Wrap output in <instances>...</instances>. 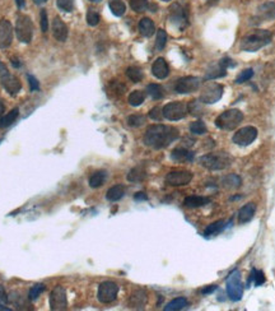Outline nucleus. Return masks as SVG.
I'll return each mask as SVG.
<instances>
[{"label":"nucleus","instance_id":"f257e3e1","mask_svg":"<svg viewBox=\"0 0 275 311\" xmlns=\"http://www.w3.org/2000/svg\"><path fill=\"white\" fill-rule=\"evenodd\" d=\"M180 136L178 129L171 125H163V124H156L150 125L144 134L145 145L154 149H162L173 143Z\"/></svg>","mask_w":275,"mask_h":311},{"label":"nucleus","instance_id":"f03ea898","mask_svg":"<svg viewBox=\"0 0 275 311\" xmlns=\"http://www.w3.org/2000/svg\"><path fill=\"white\" fill-rule=\"evenodd\" d=\"M272 39V34L267 30H253L241 40L239 48L242 51L255 53L270 44Z\"/></svg>","mask_w":275,"mask_h":311},{"label":"nucleus","instance_id":"7ed1b4c3","mask_svg":"<svg viewBox=\"0 0 275 311\" xmlns=\"http://www.w3.org/2000/svg\"><path fill=\"white\" fill-rule=\"evenodd\" d=\"M199 164L211 171H220V170H225L232 166L233 157L227 152L208 153V154L201 156L199 159Z\"/></svg>","mask_w":275,"mask_h":311},{"label":"nucleus","instance_id":"20e7f679","mask_svg":"<svg viewBox=\"0 0 275 311\" xmlns=\"http://www.w3.org/2000/svg\"><path fill=\"white\" fill-rule=\"evenodd\" d=\"M243 120V114L237 108H231L222 112L215 120V125L222 130H233Z\"/></svg>","mask_w":275,"mask_h":311},{"label":"nucleus","instance_id":"39448f33","mask_svg":"<svg viewBox=\"0 0 275 311\" xmlns=\"http://www.w3.org/2000/svg\"><path fill=\"white\" fill-rule=\"evenodd\" d=\"M227 294L232 301H239L243 296V286L241 281V272L238 269H234L229 273L227 277Z\"/></svg>","mask_w":275,"mask_h":311},{"label":"nucleus","instance_id":"423d86ee","mask_svg":"<svg viewBox=\"0 0 275 311\" xmlns=\"http://www.w3.org/2000/svg\"><path fill=\"white\" fill-rule=\"evenodd\" d=\"M0 82L3 84L4 89L12 96L17 95L22 88V83H21L20 79L16 75L12 74L2 61H0Z\"/></svg>","mask_w":275,"mask_h":311},{"label":"nucleus","instance_id":"0eeeda50","mask_svg":"<svg viewBox=\"0 0 275 311\" xmlns=\"http://www.w3.org/2000/svg\"><path fill=\"white\" fill-rule=\"evenodd\" d=\"M16 34L18 40L23 44H30L34 36V25L27 16H18L16 21Z\"/></svg>","mask_w":275,"mask_h":311},{"label":"nucleus","instance_id":"6e6552de","mask_svg":"<svg viewBox=\"0 0 275 311\" xmlns=\"http://www.w3.org/2000/svg\"><path fill=\"white\" fill-rule=\"evenodd\" d=\"M163 117L170 121H177V120L183 119L187 115V103L181 102V101H176V102L167 103L163 108Z\"/></svg>","mask_w":275,"mask_h":311},{"label":"nucleus","instance_id":"1a4fd4ad","mask_svg":"<svg viewBox=\"0 0 275 311\" xmlns=\"http://www.w3.org/2000/svg\"><path fill=\"white\" fill-rule=\"evenodd\" d=\"M223 96V86L215 82H210L204 86L203 91L200 93V101L204 105H211L215 103L222 98Z\"/></svg>","mask_w":275,"mask_h":311},{"label":"nucleus","instance_id":"9d476101","mask_svg":"<svg viewBox=\"0 0 275 311\" xmlns=\"http://www.w3.org/2000/svg\"><path fill=\"white\" fill-rule=\"evenodd\" d=\"M201 86V79L194 75H187V77L180 78L175 84V91L181 95H189L192 92L197 91Z\"/></svg>","mask_w":275,"mask_h":311},{"label":"nucleus","instance_id":"9b49d317","mask_svg":"<svg viewBox=\"0 0 275 311\" xmlns=\"http://www.w3.org/2000/svg\"><path fill=\"white\" fill-rule=\"evenodd\" d=\"M117 293H119V286L115 282L106 281L98 287L97 298L102 303H111L116 300Z\"/></svg>","mask_w":275,"mask_h":311},{"label":"nucleus","instance_id":"f8f14e48","mask_svg":"<svg viewBox=\"0 0 275 311\" xmlns=\"http://www.w3.org/2000/svg\"><path fill=\"white\" fill-rule=\"evenodd\" d=\"M257 133L258 131L255 126H244V128L237 130L232 139H233V143H236L237 145L246 147V145H250L257 138Z\"/></svg>","mask_w":275,"mask_h":311},{"label":"nucleus","instance_id":"ddd939ff","mask_svg":"<svg viewBox=\"0 0 275 311\" xmlns=\"http://www.w3.org/2000/svg\"><path fill=\"white\" fill-rule=\"evenodd\" d=\"M50 308L53 311H63L68 308L67 292L61 286H56L50 294Z\"/></svg>","mask_w":275,"mask_h":311},{"label":"nucleus","instance_id":"4468645a","mask_svg":"<svg viewBox=\"0 0 275 311\" xmlns=\"http://www.w3.org/2000/svg\"><path fill=\"white\" fill-rule=\"evenodd\" d=\"M170 21L178 28H185L189 25V18H187L186 9L183 8L180 3H175L170 8Z\"/></svg>","mask_w":275,"mask_h":311},{"label":"nucleus","instance_id":"2eb2a0df","mask_svg":"<svg viewBox=\"0 0 275 311\" xmlns=\"http://www.w3.org/2000/svg\"><path fill=\"white\" fill-rule=\"evenodd\" d=\"M192 180V173L186 170H176L167 174L166 183L171 186H183Z\"/></svg>","mask_w":275,"mask_h":311},{"label":"nucleus","instance_id":"dca6fc26","mask_svg":"<svg viewBox=\"0 0 275 311\" xmlns=\"http://www.w3.org/2000/svg\"><path fill=\"white\" fill-rule=\"evenodd\" d=\"M13 41V27L8 20L0 21V49H8Z\"/></svg>","mask_w":275,"mask_h":311},{"label":"nucleus","instance_id":"f3484780","mask_svg":"<svg viewBox=\"0 0 275 311\" xmlns=\"http://www.w3.org/2000/svg\"><path fill=\"white\" fill-rule=\"evenodd\" d=\"M256 18L260 22L265 21H274L275 20V3L274 2H266L261 4L256 11Z\"/></svg>","mask_w":275,"mask_h":311},{"label":"nucleus","instance_id":"a211bd4d","mask_svg":"<svg viewBox=\"0 0 275 311\" xmlns=\"http://www.w3.org/2000/svg\"><path fill=\"white\" fill-rule=\"evenodd\" d=\"M53 35L55 37L56 41L64 42L67 41L68 39V27L61 18L56 17L55 20L53 21Z\"/></svg>","mask_w":275,"mask_h":311},{"label":"nucleus","instance_id":"6ab92c4d","mask_svg":"<svg viewBox=\"0 0 275 311\" xmlns=\"http://www.w3.org/2000/svg\"><path fill=\"white\" fill-rule=\"evenodd\" d=\"M152 74L158 79H164L170 74V68L163 58H158L152 65Z\"/></svg>","mask_w":275,"mask_h":311},{"label":"nucleus","instance_id":"aec40b11","mask_svg":"<svg viewBox=\"0 0 275 311\" xmlns=\"http://www.w3.org/2000/svg\"><path fill=\"white\" fill-rule=\"evenodd\" d=\"M227 74V60H220L217 64H213L209 68L208 73L205 75V79H215V78L224 77Z\"/></svg>","mask_w":275,"mask_h":311},{"label":"nucleus","instance_id":"412c9836","mask_svg":"<svg viewBox=\"0 0 275 311\" xmlns=\"http://www.w3.org/2000/svg\"><path fill=\"white\" fill-rule=\"evenodd\" d=\"M147 293H145L143 289H136L133 292V294L130 296V300H129V305L133 308H143L147 303Z\"/></svg>","mask_w":275,"mask_h":311},{"label":"nucleus","instance_id":"4be33fe9","mask_svg":"<svg viewBox=\"0 0 275 311\" xmlns=\"http://www.w3.org/2000/svg\"><path fill=\"white\" fill-rule=\"evenodd\" d=\"M171 159L176 162H192L194 161V152L186 148H176L171 153Z\"/></svg>","mask_w":275,"mask_h":311},{"label":"nucleus","instance_id":"5701e85b","mask_svg":"<svg viewBox=\"0 0 275 311\" xmlns=\"http://www.w3.org/2000/svg\"><path fill=\"white\" fill-rule=\"evenodd\" d=\"M211 202L210 198L199 197V195H191V197L185 198L183 200V206L187 208H200V207L206 206Z\"/></svg>","mask_w":275,"mask_h":311},{"label":"nucleus","instance_id":"b1692460","mask_svg":"<svg viewBox=\"0 0 275 311\" xmlns=\"http://www.w3.org/2000/svg\"><path fill=\"white\" fill-rule=\"evenodd\" d=\"M256 213V204L247 203L246 206L242 207L238 212V222L239 223H247L253 218Z\"/></svg>","mask_w":275,"mask_h":311},{"label":"nucleus","instance_id":"393cba45","mask_svg":"<svg viewBox=\"0 0 275 311\" xmlns=\"http://www.w3.org/2000/svg\"><path fill=\"white\" fill-rule=\"evenodd\" d=\"M154 31H156V26L153 23V21L150 18H143L139 22V32L144 37H150L154 35Z\"/></svg>","mask_w":275,"mask_h":311},{"label":"nucleus","instance_id":"a878e982","mask_svg":"<svg viewBox=\"0 0 275 311\" xmlns=\"http://www.w3.org/2000/svg\"><path fill=\"white\" fill-rule=\"evenodd\" d=\"M145 176H147V173H145L144 167L136 166L129 171L128 181H130V183H140V181L144 180Z\"/></svg>","mask_w":275,"mask_h":311},{"label":"nucleus","instance_id":"bb28decb","mask_svg":"<svg viewBox=\"0 0 275 311\" xmlns=\"http://www.w3.org/2000/svg\"><path fill=\"white\" fill-rule=\"evenodd\" d=\"M18 116H20V110H18V108H13L11 112H8L7 115L0 117V129H4V128L11 126L13 122H16V120L18 119Z\"/></svg>","mask_w":275,"mask_h":311},{"label":"nucleus","instance_id":"cd10ccee","mask_svg":"<svg viewBox=\"0 0 275 311\" xmlns=\"http://www.w3.org/2000/svg\"><path fill=\"white\" fill-rule=\"evenodd\" d=\"M124 195H125V188L122 185H115L107 190L106 198H107V200H110V202H117V200L121 199Z\"/></svg>","mask_w":275,"mask_h":311},{"label":"nucleus","instance_id":"c85d7f7f","mask_svg":"<svg viewBox=\"0 0 275 311\" xmlns=\"http://www.w3.org/2000/svg\"><path fill=\"white\" fill-rule=\"evenodd\" d=\"M225 227H227V222H225L224 220H219V221H217V222L210 223V225L205 228V231H204V235H205V236L218 235V233L222 232Z\"/></svg>","mask_w":275,"mask_h":311},{"label":"nucleus","instance_id":"c756f323","mask_svg":"<svg viewBox=\"0 0 275 311\" xmlns=\"http://www.w3.org/2000/svg\"><path fill=\"white\" fill-rule=\"evenodd\" d=\"M109 7L111 9L112 14L116 16V17H122L126 12V6L122 0H110Z\"/></svg>","mask_w":275,"mask_h":311},{"label":"nucleus","instance_id":"7c9ffc66","mask_svg":"<svg viewBox=\"0 0 275 311\" xmlns=\"http://www.w3.org/2000/svg\"><path fill=\"white\" fill-rule=\"evenodd\" d=\"M189 305L187 300L185 297H177L175 300H172L171 302L167 303L164 306V311H177V310H182L185 308L186 306Z\"/></svg>","mask_w":275,"mask_h":311},{"label":"nucleus","instance_id":"2f4dec72","mask_svg":"<svg viewBox=\"0 0 275 311\" xmlns=\"http://www.w3.org/2000/svg\"><path fill=\"white\" fill-rule=\"evenodd\" d=\"M204 103L203 102H199L196 100H192L187 103V111L192 115V116H203L205 114V110L203 107Z\"/></svg>","mask_w":275,"mask_h":311},{"label":"nucleus","instance_id":"473e14b6","mask_svg":"<svg viewBox=\"0 0 275 311\" xmlns=\"http://www.w3.org/2000/svg\"><path fill=\"white\" fill-rule=\"evenodd\" d=\"M105 181H106L105 171H97V173L92 174V176L89 178V186L93 188V189H97V188L103 185Z\"/></svg>","mask_w":275,"mask_h":311},{"label":"nucleus","instance_id":"72a5a7b5","mask_svg":"<svg viewBox=\"0 0 275 311\" xmlns=\"http://www.w3.org/2000/svg\"><path fill=\"white\" fill-rule=\"evenodd\" d=\"M241 178H239L238 175H236V174H231V175L225 176V178L223 179V185H224L225 188H228V189H237V188L241 186Z\"/></svg>","mask_w":275,"mask_h":311},{"label":"nucleus","instance_id":"f704fd0d","mask_svg":"<svg viewBox=\"0 0 275 311\" xmlns=\"http://www.w3.org/2000/svg\"><path fill=\"white\" fill-rule=\"evenodd\" d=\"M147 92H148V95H149L153 100H161V98L164 96L163 87L156 83L149 84V86L147 87Z\"/></svg>","mask_w":275,"mask_h":311},{"label":"nucleus","instance_id":"c9c22d12","mask_svg":"<svg viewBox=\"0 0 275 311\" xmlns=\"http://www.w3.org/2000/svg\"><path fill=\"white\" fill-rule=\"evenodd\" d=\"M144 100H145V95H144V92H142V91L131 92L128 98L129 103H130L131 106H134V107H138V106L142 105V103L144 102Z\"/></svg>","mask_w":275,"mask_h":311},{"label":"nucleus","instance_id":"e433bc0d","mask_svg":"<svg viewBox=\"0 0 275 311\" xmlns=\"http://www.w3.org/2000/svg\"><path fill=\"white\" fill-rule=\"evenodd\" d=\"M126 77L134 83H139L143 79V72L138 67H129L126 69Z\"/></svg>","mask_w":275,"mask_h":311},{"label":"nucleus","instance_id":"4c0bfd02","mask_svg":"<svg viewBox=\"0 0 275 311\" xmlns=\"http://www.w3.org/2000/svg\"><path fill=\"white\" fill-rule=\"evenodd\" d=\"M190 131H191L192 134H195V135H203V134H205L206 131H208V129H206V125L204 124V121L196 120V121L191 122V125H190Z\"/></svg>","mask_w":275,"mask_h":311},{"label":"nucleus","instance_id":"58836bf2","mask_svg":"<svg viewBox=\"0 0 275 311\" xmlns=\"http://www.w3.org/2000/svg\"><path fill=\"white\" fill-rule=\"evenodd\" d=\"M130 7L136 13H143V12L148 11L149 3H148V0H130Z\"/></svg>","mask_w":275,"mask_h":311},{"label":"nucleus","instance_id":"ea45409f","mask_svg":"<svg viewBox=\"0 0 275 311\" xmlns=\"http://www.w3.org/2000/svg\"><path fill=\"white\" fill-rule=\"evenodd\" d=\"M145 122V116H143V115H130V116L128 117V125L131 126V128H139V126H142L143 124Z\"/></svg>","mask_w":275,"mask_h":311},{"label":"nucleus","instance_id":"a19ab883","mask_svg":"<svg viewBox=\"0 0 275 311\" xmlns=\"http://www.w3.org/2000/svg\"><path fill=\"white\" fill-rule=\"evenodd\" d=\"M166 44H167L166 31L158 30L157 31V37H156V49L157 50H163Z\"/></svg>","mask_w":275,"mask_h":311},{"label":"nucleus","instance_id":"79ce46f5","mask_svg":"<svg viewBox=\"0 0 275 311\" xmlns=\"http://www.w3.org/2000/svg\"><path fill=\"white\" fill-rule=\"evenodd\" d=\"M44 291H45V284L42 283L35 284V286L31 287L30 292H28V298H30L31 301H35Z\"/></svg>","mask_w":275,"mask_h":311},{"label":"nucleus","instance_id":"37998d69","mask_svg":"<svg viewBox=\"0 0 275 311\" xmlns=\"http://www.w3.org/2000/svg\"><path fill=\"white\" fill-rule=\"evenodd\" d=\"M100 20H101L100 14H98L96 11L89 9V11L87 12V23H88L89 26L95 27V26H97L98 23H100Z\"/></svg>","mask_w":275,"mask_h":311},{"label":"nucleus","instance_id":"c03bdc74","mask_svg":"<svg viewBox=\"0 0 275 311\" xmlns=\"http://www.w3.org/2000/svg\"><path fill=\"white\" fill-rule=\"evenodd\" d=\"M252 279L255 286H261V284L265 283V275L261 270H257V269H252L251 272V278Z\"/></svg>","mask_w":275,"mask_h":311},{"label":"nucleus","instance_id":"a18cd8bd","mask_svg":"<svg viewBox=\"0 0 275 311\" xmlns=\"http://www.w3.org/2000/svg\"><path fill=\"white\" fill-rule=\"evenodd\" d=\"M252 75H253V70L248 68V69L242 70V72L239 73L238 77L236 78V81L234 82H236L237 84H242V83H244V82L250 81L251 78H252Z\"/></svg>","mask_w":275,"mask_h":311},{"label":"nucleus","instance_id":"49530a36","mask_svg":"<svg viewBox=\"0 0 275 311\" xmlns=\"http://www.w3.org/2000/svg\"><path fill=\"white\" fill-rule=\"evenodd\" d=\"M56 6L63 12H72L74 9V0H56Z\"/></svg>","mask_w":275,"mask_h":311},{"label":"nucleus","instance_id":"de8ad7c7","mask_svg":"<svg viewBox=\"0 0 275 311\" xmlns=\"http://www.w3.org/2000/svg\"><path fill=\"white\" fill-rule=\"evenodd\" d=\"M149 117L153 120H156V121H159V120H162V117H163V112H162V108L158 107V106H156V107H153L152 110L149 111Z\"/></svg>","mask_w":275,"mask_h":311},{"label":"nucleus","instance_id":"09e8293b","mask_svg":"<svg viewBox=\"0 0 275 311\" xmlns=\"http://www.w3.org/2000/svg\"><path fill=\"white\" fill-rule=\"evenodd\" d=\"M40 17H41V30L42 32H46L49 30V17H48V12L42 9L41 14H40Z\"/></svg>","mask_w":275,"mask_h":311},{"label":"nucleus","instance_id":"8fccbe9b","mask_svg":"<svg viewBox=\"0 0 275 311\" xmlns=\"http://www.w3.org/2000/svg\"><path fill=\"white\" fill-rule=\"evenodd\" d=\"M27 79H28V84H30V87H31V91L34 92V91H37V89H40L39 81H37V79L34 77V75L28 74L27 75Z\"/></svg>","mask_w":275,"mask_h":311},{"label":"nucleus","instance_id":"3c124183","mask_svg":"<svg viewBox=\"0 0 275 311\" xmlns=\"http://www.w3.org/2000/svg\"><path fill=\"white\" fill-rule=\"evenodd\" d=\"M215 289H217V284H210L209 287H205V288L201 289L200 292H201V294H210V293H213Z\"/></svg>","mask_w":275,"mask_h":311},{"label":"nucleus","instance_id":"603ef678","mask_svg":"<svg viewBox=\"0 0 275 311\" xmlns=\"http://www.w3.org/2000/svg\"><path fill=\"white\" fill-rule=\"evenodd\" d=\"M134 199L135 200H147L148 197L145 195V193H136V194L134 195Z\"/></svg>","mask_w":275,"mask_h":311},{"label":"nucleus","instance_id":"864d4df0","mask_svg":"<svg viewBox=\"0 0 275 311\" xmlns=\"http://www.w3.org/2000/svg\"><path fill=\"white\" fill-rule=\"evenodd\" d=\"M12 65H13L14 68H21V61H20V59H17V58H12Z\"/></svg>","mask_w":275,"mask_h":311},{"label":"nucleus","instance_id":"5fc2aeb1","mask_svg":"<svg viewBox=\"0 0 275 311\" xmlns=\"http://www.w3.org/2000/svg\"><path fill=\"white\" fill-rule=\"evenodd\" d=\"M16 4H17L18 8H25L26 0H16Z\"/></svg>","mask_w":275,"mask_h":311},{"label":"nucleus","instance_id":"6e6d98bb","mask_svg":"<svg viewBox=\"0 0 275 311\" xmlns=\"http://www.w3.org/2000/svg\"><path fill=\"white\" fill-rule=\"evenodd\" d=\"M4 112H6V106H4V103L0 101V117L3 116Z\"/></svg>","mask_w":275,"mask_h":311},{"label":"nucleus","instance_id":"4d7b16f0","mask_svg":"<svg viewBox=\"0 0 275 311\" xmlns=\"http://www.w3.org/2000/svg\"><path fill=\"white\" fill-rule=\"evenodd\" d=\"M9 310H11V308L4 306L3 302H2V300H0V311H9Z\"/></svg>","mask_w":275,"mask_h":311},{"label":"nucleus","instance_id":"13d9d810","mask_svg":"<svg viewBox=\"0 0 275 311\" xmlns=\"http://www.w3.org/2000/svg\"><path fill=\"white\" fill-rule=\"evenodd\" d=\"M218 2H219V0H206V3H208L209 6H215V4H218Z\"/></svg>","mask_w":275,"mask_h":311},{"label":"nucleus","instance_id":"bf43d9fd","mask_svg":"<svg viewBox=\"0 0 275 311\" xmlns=\"http://www.w3.org/2000/svg\"><path fill=\"white\" fill-rule=\"evenodd\" d=\"M35 3L36 4H39V6H41V4H45L46 3V2H48V0H34Z\"/></svg>","mask_w":275,"mask_h":311},{"label":"nucleus","instance_id":"052dcab7","mask_svg":"<svg viewBox=\"0 0 275 311\" xmlns=\"http://www.w3.org/2000/svg\"><path fill=\"white\" fill-rule=\"evenodd\" d=\"M89 2H92V3H100L102 0H89Z\"/></svg>","mask_w":275,"mask_h":311},{"label":"nucleus","instance_id":"680f3d73","mask_svg":"<svg viewBox=\"0 0 275 311\" xmlns=\"http://www.w3.org/2000/svg\"><path fill=\"white\" fill-rule=\"evenodd\" d=\"M162 2H171V0H162Z\"/></svg>","mask_w":275,"mask_h":311}]
</instances>
